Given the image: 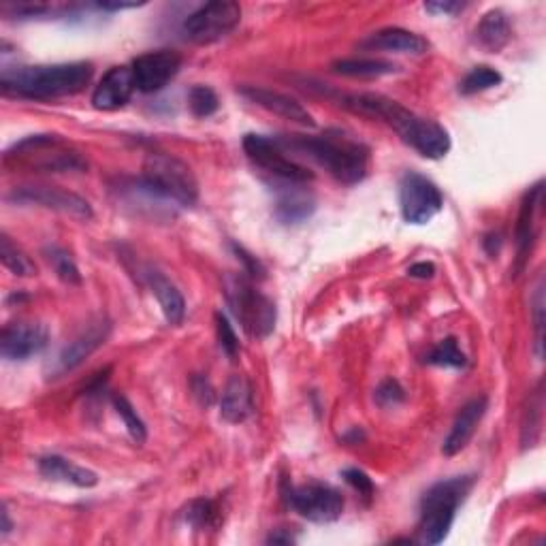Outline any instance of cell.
Returning <instances> with one entry per match:
<instances>
[{"instance_id": "obj_1", "label": "cell", "mask_w": 546, "mask_h": 546, "mask_svg": "<svg viewBox=\"0 0 546 546\" xmlns=\"http://www.w3.org/2000/svg\"><path fill=\"white\" fill-rule=\"evenodd\" d=\"M342 105L355 114L378 118L387 122L393 131L404 139L410 148L421 156L438 160L451 152V135L438 122L416 116L414 111L399 105L382 94H350L344 96Z\"/></svg>"}, {"instance_id": "obj_2", "label": "cell", "mask_w": 546, "mask_h": 546, "mask_svg": "<svg viewBox=\"0 0 546 546\" xmlns=\"http://www.w3.org/2000/svg\"><path fill=\"white\" fill-rule=\"evenodd\" d=\"M282 150H295L327 169L337 182L355 186L365 180L369 150L361 141L346 137L342 131L325 135H284L273 137Z\"/></svg>"}, {"instance_id": "obj_3", "label": "cell", "mask_w": 546, "mask_h": 546, "mask_svg": "<svg viewBox=\"0 0 546 546\" xmlns=\"http://www.w3.org/2000/svg\"><path fill=\"white\" fill-rule=\"evenodd\" d=\"M94 75L90 62L39 64V67L5 69L0 77V88L7 96L20 99H62L82 92Z\"/></svg>"}, {"instance_id": "obj_4", "label": "cell", "mask_w": 546, "mask_h": 546, "mask_svg": "<svg viewBox=\"0 0 546 546\" xmlns=\"http://www.w3.org/2000/svg\"><path fill=\"white\" fill-rule=\"evenodd\" d=\"M474 487V476H457L433 485L421 500V542L440 544L451 532L457 508Z\"/></svg>"}, {"instance_id": "obj_5", "label": "cell", "mask_w": 546, "mask_h": 546, "mask_svg": "<svg viewBox=\"0 0 546 546\" xmlns=\"http://www.w3.org/2000/svg\"><path fill=\"white\" fill-rule=\"evenodd\" d=\"M5 163H15V169L62 173V171H86L88 163L71 143L58 135H30L15 143L5 154Z\"/></svg>"}, {"instance_id": "obj_6", "label": "cell", "mask_w": 546, "mask_h": 546, "mask_svg": "<svg viewBox=\"0 0 546 546\" xmlns=\"http://www.w3.org/2000/svg\"><path fill=\"white\" fill-rule=\"evenodd\" d=\"M139 180L173 205L192 207L199 199V182L195 173H192L184 160L171 154H148Z\"/></svg>"}, {"instance_id": "obj_7", "label": "cell", "mask_w": 546, "mask_h": 546, "mask_svg": "<svg viewBox=\"0 0 546 546\" xmlns=\"http://www.w3.org/2000/svg\"><path fill=\"white\" fill-rule=\"evenodd\" d=\"M242 22V7L233 0H214L192 11L184 20L182 32L195 45H212L229 37Z\"/></svg>"}, {"instance_id": "obj_8", "label": "cell", "mask_w": 546, "mask_h": 546, "mask_svg": "<svg viewBox=\"0 0 546 546\" xmlns=\"http://www.w3.org/2000/svg\"><path fill=\"white\" fill-rule=\"evenodd\" d=\"M227 299L231 310L235 312L237 320L242 323L248 335L263 340V337L271 335V331L276 329V305H273L269 297L256 291L248 280L244 278L229 280Z\"/></svg>"}, {"instance_id": "obj_9", "label": "cell", "mask_w": 546, "mask_h": 546, "mask_svg": "<svg viewBox=\"0 0 546 546\" xmlns=\"http://www.w3.org/2000/svg\"><path fill=\"white\" fill-rule=\"evenodd\" d=\"M244 152L256 167L271 175L276 184H308L314 180V173L308 167L295 163L293 158H288L286 150H282L276 139L250 133L244 137Z\"/></svg>"}, {"instance_id": "obj_10", "label": "cell", "mask_w": 546, "mask_h": 546, "mask_svg": "<svg viewBox=\"0 0 546 546\" xmlns=\"http://www.w3.org/2000/svg\"><path fill=\"white\" fill-rule=\"evenodd\" d=\"M286 502L299 517L318 525L335 523L344 512V495L325 483H308L286 491Z\"/></svg>"}, {"instance_id": "obj_11", "label": "cell", "mask_w": 546, "mask_h": 546, "mask_svg": "<svg viewBox=\"0 0 546 546\" xmlns=\"http://www.w3.org/2000/svg\"><path fill=\"white\" fill-rule=\"evenodd\" d=\"M399 205L406 222L427 224L442 212L444 197L425 175L408 171L399 182Z\"/></svg>"}, {"instance_id": "obj_12", "label": "cell", "mask_w": 546, "mask_h": 546, "mask_svg": "<svg viewBox=\"0 0 546 546\" xmlns=\"http://www.w3.org/2000/svg\"><path fill=\"white\" fill-rule=\"evenodd\" d=\"M7 201L18 203V205H37V207H43V210H52L77 220H90L94 216L92 205L84 197H79L75 195V192L64 190L60 186H41V184L18 186L9 192Z\"/></svg>"}, {"instance_id": "obj_13", "label": "cell", "mask_w": 546, "mask_h": 546, "mask_svg": "<svg viewBox=\"0 0 546 546\" xmlns=\"http://www.w3.org/2000/svg\"><path fill=\"white\" fill-rule=\"evenodd\" d=\"M111 333V323L105 318L94 320L82 333H79L73 342L64 346L56 359L47 365V376L60 378L64 374L73 372L79 365H82L88 357H92L96 350H99Z\"/></svg>"}, {"instance_id": "obj_14", "label": "cell", "mask_w": 546, "mask_h": 546, "mask_svg": "<svg viewBox=\"0 0 546 546\" xmlns=\"http://www.w3.org/2000/svg\"><path fill=\"white\" fill-rule=\"evenodd\" d=\"M139 92L154 94L167 88L182 69V56L175 50H156L133 60L131 64Z\"/></svg>"}, {"instance_id": "obj_15", "label": "cell", "mask_w": 546, "mask_h": 546, "mask_svg": "<svg viewBox=\"0 0 546 546\" xmlns=\"http://www.w3.org/2000/svg\"><path fill=\"white\" fill-rule=\"evenodd\" d=\"M50 333L41 323H11L0 333V355L7 361H28L47 346Z\"/></svg>"}, {"instance_id": "obj_16", "label": "cell", "mask_w": 546, "mask_h": 546, "mask_svg": "<svg viewBox=\"0 0 546 546\" xmlns=\"http://www.w3.org/2000/svg\"><path fill=\"white\" fill-rule=\"evenodd\" d=\"M239 94L246 96L250 103L259 105L284 120H291V122H297L301 126H310V128L316 126L314 116L297 99H293V96L276 92V90H267L261 86H242L239 88Z\"/></svg>"}, {"instance_id": "obj_17", "label": "cell", "mask_w": 546, "mask_h": 546, "mask_svg": "<svg viewBox=\"0 0 546 546\" xmlns=\"http://www.w3.org/2000/svg\"><path fill=\"white\" fill-rule=\"evenodd\" d=\"M135 90H137V84H135L133 69L114 67L103 75L99 86L94 88L92 105L94 109H101V111H118L131 101Z\"/></svg>"}, {"instance_id": "obj_18", "label": "cell", "mask_w": 546, "mask_h": 546, "mask_svg": "<svg viewBox=\"0 0 546 546\" xmlns=\"http://www.w3.org/2000/svg\"><path fill=\"white\" fill-rule=\"evenodd\" d=\"M487 408H489V399L485 395H480L468 401V404L459 410L457 419L451 427V433H448L442 446V453L446 457H455L461 451H465V446L472 442L480 421H483Z\"/></svg>"}, {"instance_id": "obj_19", "label": "cell", "mask_w": 546, "mask_h": 546, "mask_svg": "<svg viewBox=\"0 0 546 546\" xmlns=\"http://www.w3.org/2000/svg\"><path fill=\"white\" fill-rule=\"evenodd\" d=\"M276 218L284 224H301L316 212V199L308 184H276Z\"/></svg>"}, {"instance_id": "obj_20", "label": "cell", "mask_w": 546, "mask_h": 546, "mask_svg": "<svg viewBox=\"0 0 546 546\" xmlns=\"http://www.w3.org/2000/svg\"><path fill=\"white\" fill-rule=\"evenodd\" d=\"M363 50L369 52H393V54H412L421 56L429 50V41L416 32L406 28H384L372 32L365 41H361Z\"/></svg>"}, {"instance_id": "obj_21", "label": "cell", "mask_w": 546, "mask_h": 546, "mask_svg": "<svg viewBox=\"0 0 546 546\" xmlns=\"http://www.w3.org/2000/svg\"><path fill=\"white\" fill-rule=\"evenodd\" d=\"M148 280V286L152 295L158 299L160 310H163L167 323L169 325H180L186 314V303L182 293L178 291V286H175L165 273H160L158 269L146 267V273H143Z\"/></svg>"}, {"instance_id": "obj_22", "label": "cell", "mask_w": 546, "mask_h": 546, "mask_svg": "<svg viewBox=\"0 0 546 546\" xmlns=\"http://www.w3.org/2000/svg\"><path fill=\"white\" fill-rule=\"evenodd\" d=\"M39 472L50 478V480H60V483H69L79 489H92L99 485V476L96 472L82 468L69 459L58 457V455H47L39 459Z\"/></svg>"}, {"instance_id": "obj_23", "label": "cell", "mask_w": 546, "mask_h": 546, "mask_svg": "<svg viewBox=\"0 0 546 546\" xmlns=\"http://www.w3.org/2000/svg\"><path fill=\"white\" fill-rule=\"evenodd\" d=\"M252 414V389L244 376H231L220 399V416L231 425L244 423Z\"/></svg>"}, {"instance_id": "obj_24", "label": "cell", "mask_w": 546, "mask_h": 546, "mask_svg": "<svg viewBox=\"0 0 546 546\" xmlns=\"http://www.w3.org/2000/svg\"><path fill=\"white\" fill-rule=\"evenodd\" d=\"M512 39V28L502 9H493L483 15V20L476 26V41L483 50L497 54L502 52L504 47Z\"/></svg>"}, {"instance_id": "obj_25", "label": "cell", "mask_w": 546, "mask_h": 546, "mask_svg": "<svg viewBox=\"0 0 546 546\" xmlns=\"http://www.w3.org/2000/svg\"><path fill=\"white\" fill-rule=\"evenodd\" d=\"M542 203V182H538L532 190L527 192L523 203H521V212H519V222H517V248H519V267L527 259V252L532 250L534 237H536V212Z\"/></svg>"}, {"instance_id": "obj_26", "label": "cell", "mask_w": 546, "mask_h": 546, "mask_svg": "<svg viewBox=\"0 0 546 546\" xmlns=\"http://www.w3.org/2000/svg\"><path fill=\"white\" fill-rule=\"evenodd\" d=\"M333 73L344 77H359V79H376L384 75H393L399 71L397 64L378 60V58H346L331 64Z\"/></svg>"}, {"instance_id": "obj_27", "label": "cell", "mask_w": 546, "mask_h": 546, "mask_svg": "<svg viewBox=\"0 0 546 546\" xmlns=\"http://www.w3.org/2000/svg\"><path fill=\"white\" fill-rule=\"evenodd\" d=\"M0 261L18 278H32L37 276V267L32 263L26 252H22L18 246L11 242L9 235H3L0 239Z\"/></svg>"}, {"instance_id": "obj_28", "label": "cell", "mask_w": 546, "mask_h": 546, "mask_svg": "<svg viewBox=\"0 0 546 546\" xmlns=\"http://www.w3.org/2000/svg\"><path fill=\"white\" fill-rule=\"evenodd\" d=\"M502 82H504V77H502L500 71H495L493 67H487V64H483V67H476L463 77L459 90H461V94L470 96V94L491 90L495 86H500Z\"/></svg>"}, {"instance_id": "obj_29", "label": "cell", "mask_w": 546, "mask_h": 546, "mask_svg": "<svg viewBox=\"0 0 546 546\" xmlns=\"http://www.w3.org/2000/svg\"><path fill=\"white\" fill-rule=\"evenodd\" d=\"M47 254V261H50V265L54 267L56 276L69 286H79L82 284V273H79V267L75 265V261L71 259L69 252H64L62 248H47L45 250Z\"/></svg>"}, {"instance_id": "obj_30", "label": "cell", "mask_w": 546, "mask_h": 546, "mask_svg": "<svg viewBox=\"0 0 546 546\" xmlns=\"http://www.w3.org/2000/svg\"><path fill=\"white\" fill-rule=\"evenodd\" d=\"M114 408L116 412L122 416V421L126 425V431L131 433V438L135 444H143L148 440V429L146 423L141 421V416L137 414V410L131 406V401H128L124 395H114Z\"/></svg>"}, {"instance_id": "obj_31", "label": "cell", "mask_w": 546, "mask_h": 546, "mask_svg": "<svg viewBox=\"0 0 546 546\" xmlns=\"http://www.w3.org/2000/svg\"><path fill=\"white\" fill-rule=\"evenodd\" d=\"M188 107L195 118H210L218 111L220 99L210 86H192L188 92Z\"/></svg>"}, {"instance_id": "obj_32", "label": "cell", "mask_w": 546, "mask_h": 546, "mask_svg": "<svg viewBox=\"0 0 546 546\" xmlns=\"http://www.w3.org/2000/svg\"><path fill=\"white\" fill-rule=\"evenodd\" d=\"M542 384L534 395L529 397V408L525 410V421H523V446H534L540 436V425H542Z\"/></svg>"}, {"instance_id": "obj_33", "label": "cell", "mask_w": 546, "mask_h": 546, "mask_svg": "<svg viewBox=\"0 0 546 546\" xmlns=\"http://www.w3.org/2000/svg\"><path fill=\"white\" fill-rule=\"evenodd\" d=\"M427 363L438 365V367H463L465 363H468V359H465L455 337H446V340H442L429 352Z\"/></svg>"}, {"instance_id": "obj_34", "label": "cell", "mask_w": 546, "mask_h": 546, "mask_svg": "<svg viewBox=\"0 0 546 546\" xmlns=\"http://www.w3.org/2000/svg\"><path fill=\"white\" fill-rule=\"evenodd\" d=\"M186 521L197 529H210L220 523V512L210 500H195L188 506Z\"/></svg>"}, {"instance_id": "obj_35", "label": "cell", "mask_w": 546, "mask_h": 546, "mask_svg": "<svg viewBox=\"0 0 546 546\" xmlns=\"http://www.w3.org/2000/svg\"><path fill=\"white\" fill-rule=\"evenodd\" d=\"M216 329H218V342H220V348L227 352V355L233 359L237 357L239 352V337L233 329V325L229 323V318L224 316L222 312L216 314Z\"/></svg>"}, {"instance_id": "obj_36", "label": "cell", "mask_w": 546, "mask_h": 546, "mask_svg": "<svg viewBox=\"0 0 546 546\" xmlns=\"http://www.w3.org/2000/svg\"><path fill=\"white\" fill-rule=\"evenodd\" d=\"M406 399V391L404 387H401V384L393 378L389 380H384L380 387L376 389V401L382 406V408H391V406H397L401 404V401Z\"/></svg>"}, {"instance_id": "obj_37", "label": "cell", "mask_w": 546, "mask_h": 546, "mask_svg": "<svg viewBox=\"0 0 546 546\" xmlns=\"http://www.w3.org/2000/svg\"><path fill=\"white\" fill-rule=\"evenodd\" d=\"M342 478L346 480V483H348L352 489L359 491V495H363V497H372L374 491H376L374 480L369 478V476H367L363 470H359V468H348V470H344V472H342Z\"/></svg>"}, {"instance_id": "obj_38", "label": "cell", "mask_w": 546, "mask_h": 546, "mask_svg": "<svg viewBox=\"0 0 546 546\" xmlns=\"http://www.w3.org/2000/svg\"><path fill=\"white\" fill-rule=\"evenodd\" d=\"M534 320H536V355L542 359V340H544V282H538L534 297Z\"/></svg>"}, {"instance_id": "obj_39", "label": "cell", "mask_w": 546, "mask_h": 546, "mask_svg": "<svg viewBox=\"0 0 546 546\" xmlns=\"http://www.w3.org/2000/svg\"><path fill=\"white\" fill-rule=\"evenodd\" d=\"M231 248L237 254V259L244 263V269L250 278H265V267L261 265L259 259H256V256H252L246 248L237 246V244H231Z\"/></svg>"}, {"instance_id": "obj_40", "label": "cell", "mask_w": 546, "mask_h": 546, "mask_svg": "<svg viewBox=\"0 0 546 546\" xmlns=\"http://www.w3.org/2000/svg\"><path fill=\"white\" fill-rule=\"evenodd\" d=\"M192 389H195V395L199 397L201 406H205V408H210V406H212V401H214V389H212V384H210V382H207L205 378H195V380H192Z\"/></svg>"}, {"instance_id": "obj_41", "label": "cell", "mask_w": 546, "mask_h": 546, "mask_svg": "<svg viewBox=\"0 0 546 546\" xmlns=\"http://www.w3.org/2000/svg\"><path fill=\"white\" fill-rule=\"evenodd\" d=\"M433 273H436V265L433 263H416L408 269V276L419 278V280H429V278H433Z\"/></svg>"}, {"instance_id": "obj_42", "label": "cell", "mask_w": 546, "mask_h": 546, "mask_svg": "<svg viewBox=\"0 0 546 546\" xmlns=\"http://www.w3.org/2000/svg\"><path fill=\"white\" fill-rule=\"evenodd\" d=\"M461 9H463L461 3H425V11H429V13L453 15V13L461 11Z\"/></svg>"}, {"instance_id": "obj_43", "label": "cell", "mask_w": 546, "mask_h": 546, "mask_svg": "<svg viewBox=\"0 0 546 546\" xmlns=\"http://www.w3.org/2000/svg\"><path fill=\"white\" fill-rule=\"evenodd\" d=\"M146 3H99L96 7L103 11H122V9H135V7H143Z\"/></svg>"}, {"instance_id": "obj_44", "label": "cell", "mask_w": 546, "mask_h": 546, "mask_svg": "<svg viewBox=\"0 0 546 546\" xmlns=\"http://www.w3.org/2000/svg\"><path fill=\"white\" fill-rule=\"evenodd\" d=\"M267 542L269 544H291V542H295V538L293 536H282V534H271L267 538Z\"/></svg>"}, {"instance_id": "obj_45", "label": "cell", "mask_w": 546, "mask_h": 546, "mask_svg": "<svg viewBox=\"0 0 546 546\" xmlns=\"http://www.w3.org/2000/svg\"><path fill=\"white\" fill-rule=\"evenodd\" d=\"M11 529H13V523L9 519V510L3 508V538H7L11 534Z\"/></svg>"}]
</instances>
